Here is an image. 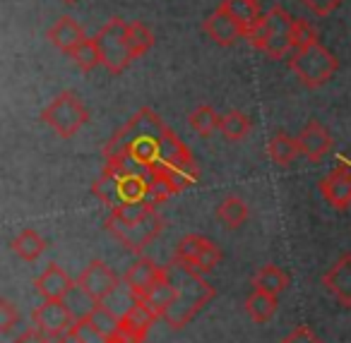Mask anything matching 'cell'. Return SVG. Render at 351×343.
I'll use <instances>...</instances> for the list:
<instances>
[{"label": "cell", "mask_w": 351, "mask_h": 343, "mask_svg": "<svg viewBox=\"0 0 351 343\" xmlns=\"http://www.w3.org/2000/svg\"><path fill=\"white\" fill-rule=\"evenodd\" d=\"M17 322H20V309L10 300H0V331L8 336L17 327Z\"/></svg>", "instance_id": "obj_36"}, {"label": "cell", "mask_w": 351, "mask_h": 343, "mask_svg": "<svg viewBox=\"0 0 351 343\" xmlns=\"http://www.w3.org/2000/svg\"><path fill=\"white\" fill-rule=\"evenodd\" d=\"M250 212H248V204L239 197V194H226L219 204H217V218L224 223L226 228H241L245 221H248Z\"/></svg>", "instance_id": "obj_23"}, {"label": "cell", "mask_w": 351, "mask_h": 343, "mask_svg": "<svg viewBox=\"0 0 351 343\" xmlns=\"http://www.w3.org/2000/svg\"><path fill=\"white\" fill-rule=\"evenodd\" d=\"M70 331H73L82 343H113L111 338L104 336V333L99 331V329L94 327L92 322H89V317L77 319V322L73 324V329H70Z\"/></svg>", "instance_id": "obj_33"}, {"label": "cell", "mask_w": 351, "mask_h": 343, "mask_svg": "<svg viewBox=\"0 0 351 343\" xmlns=\"http://www.w3.org/2000/svg\"><path fill=\"white\" fill-rule=\"evenodd\" d=\"M267 154L274 164L282 166V168H287V166H291L293 161L301 156V147H298L296 137H289L287 132H277V135L269 140Z\"/></svg>", "instance_id": "obj_22"}, {"label": "cell", "mask_w": 351, "mask_h": 343, "mask_svg": "<svg viewBox=\"0 0 351 343\" xmlns=\"http://www.w3.org/2000/svg\"><path fill=\"white\" fill-rule=\"evenodd\" d=\"M173 298H176V285L171 283V279H169V271L164 269V274L159 276V279L154 281V285H152L149 290H147L145 295H142V303L147 305V307H152L156 314H159V319H161V314H164V309L169 307L171 303H173Z\"/></svg>", "instance_id": "obj_20"}, {"label": "cell", "mask_w": 351, "mask_h": 343, "mask_svg": "<svg viewBox=\"0 0 351 343\" xmlns=\"http://www.w3.org/2000/svg\"><path fill=\"white\" fill-rule=\"evenodd\" d=\"M219 262H221L219 245H217V242H212L210 238H207L205 247H202L200 255H197V259H195V264H193V269L200 271V274H207V271L215 269V266L219 264Z\"/></svg>", "instance_id": "obj_32"}, {"label": "cell", "mask_w": 351, "mask_h": 343, "mask_svg": "<svg viewBox=\"0 0 351 343\" xmlns=\"http://www.w3.org/2000/svg\"><path fill=\"white\" fill-rule=\"evenodd\" d=\"M166 271H169L171 283L176 285V298H173V303L164 309L161 319H164L171 329H183L212 298H215L217 290L207 283L200 271H195L188 264H181V262H171V264L166 266Z\"/></svg>", "instance_id": "obj_1"}, {"label": "cell", "mask_w": 351, "mask_h": 343, "mask_svg": "<svg viewBox=\"0 0 351 343\" xmlns=\"http://www.w3.org/2000/svg\"><path fill=\"white\" fill-rule=\"evenodd\" d=\"M176 192V185L171 183V178L164 173V170H154L149 178V183H147V197L145 202L149 204V207H159L161 202H166L169 197H173Z\"/></svg>", "instance_id": "obj_27"}, {"label": "cell", "mask_w": 351, "mask_h": 343, "mask_svg": "<svg viewBox=\"0 0 351 343\" xmlns=\"http://www.w3.org/2000/svg\"><path fill=\"white\" fill-rule=\"evenodd\" d=\"M202 31H205L207 39H212L217 46H234L236 41L245 39V31L248 29H245L239 20H234V17L219 5L212 15L205 17Z\"/></svg>", "instance_id": "obj_11"}, {"label": "cell", "mask_w": 351, "mask_h": 343, "mask_svg": "<svg viewBox=\"0 0 351 343\" xmlns=\"http://www.w3.org/2000/svg\"><path fill=\"white\" fill-rule=\"evenodd\" d=\"M87 317H89V322H92L94 327L104 333V336H108L113 343H123V317L113 312L108 305L94 303L92 312H89Z\"/></svg>", "instance_id": "obj_18"}, {"label": "cell", "mask_w": 351, "mask_h": 343, "mask_svg": "<svg viewBox=\"0 0 351 343\" xmlns=\"http://www.w3.org/2000/svg\"><path fill=\"white\" fill-rule=\"evenodd\" d=\"M205 242H207V238L200 236V233H188V236H183L181 240H178V245H176L173 262H181V264L193 266L197 259V255H200V250L205 247Z\"/></svg>", "instance_id": "obj_30"}, {"label": "cell", "mask_w": 351, "mask_h": 343, "mask_svg": "<svg viewBox=\"0 0 351 343\" xmlns=\"http://www.w3.org/2000/svg\"><path fill=\"white\" fill-rule=\"evenodd\" d=\"M293 17L284 10L282 5L272 8L269 12H265L248 31H245V41L253 49L263 51L267 58L282 60L287 55H291L293 51Z\"/></svg>", "instance_id": "obj_2"}, {"label": "cell", "mask_w": 351, "mask_h": 343, "mask_svg": "<svg viewBox=\"0 0 351 343\" xmlns=\"http://www.w3.org/2000/svg\"><path fill=\"white\" fill-rule=\"evenodd\" d=\"M188 123H191V127L200 137H212L215 132H219L221 116L212 106H197L195 111H191Z\"/></svg>", "instance_id": "obj_28"}, {"label": "cell", "mask_w": 351, "mask_h": 343, "mask_svg": "<svg viewBox=\"0 0 351 343\" xmlns=\"http://www.w3.org/2000/svg\"><path fill=\"white\" fill-rule=\"evenodd\" d=\"M277 298L279 295H272V293H265V290L253 288V293H250L248 300H245V312H248V317L253 319L255 324H267L279 309Z\"/></svg>", "instance_id": "obj_19"}, {"label": "cell", "mask_w": 351, "mask_h": 343, "mask_svg": "<svg viewBox=\"0 0 351 343\" xmlns=\"http://www.w3.org/2000/svg\"><path fill=\"white\" fill-rule=\"evenodd\" d=\"M101 53V65L111 75H121L128 70V65L135 60L128 44V22L123 17H111L94 36Z\"/></svg>", "instance_id": "obj_5"}, {"label": "cell", "mask_w": 351, "mask_h": 343, "mask_svg": "<svg viewBox=\"0 0 351 343\" xmlns=\"http://www.w3.org/2000/svg\"><path fill=\"white\" fill-rule=\"evenodd\" d=\"M154 31L142 22H128V44L135 58H142L154 46Z\"/></svg>", "instance_id": "obj_29"}, {"label": "cell", "mask_w": 351, "mask_h": 343, "mask_svg": "<svg viewBox=\"0 0 351 343\" xmlns=\"http://www.w3.org/2000/svg\"><path fill=\"white\" fill-rule=\"evenodd\" d=\"M46 39H49L58 51H63L65 55H73L89 36L84 34V27L80 25L75 17L63 15L51 25V29L46 31Z\"/></svg>", "instance_id": "obj_12"}, {"label": "cell", "mask_w": 351, "mask_h": 343, "mask_svg": "<svg viewBox=\"0 0 351 343\" xmlns=\"http://www.w3.org/2000/svg\"><path fill=\"white\" fill-rule=\"evenodd\" d=\"M65 5H73V3H77V0H63Z\"/></svg>", "instance_id": "obj_41"}, {"label": "cell", "mask_w": 351, "mask_h": 343, "mask_svg": "<svg viewBox=\"0 0 351 343\" xmlns=\"http://www.w3.org/2000/svg\"><path fill=\"white\" fill-rule=\"evenodd\" d=\"M301 3L308 10L315 12L317 17H325V15H330V12H335L344 0H301Z\"/></svg>", "instance_id": "obj_38"}, {"label": "cell", "mask_w": 351, "mask_h": 343, "mask_svg": "<svg viewBox=\"0 0 351 343\" xmlns=\"http://www.w3.org/2000/svg\"><path fill=\"white\" fill-rule=\"evenodd\" d=\"M70 58H73V63L77 65L84 75H89L94 68H97V65H101V53H99V46H97V41H94V39L84 41V44L80 46V49L75 51Z\"/></svg>", "instance_id": "obj_31"}, {"label": "cell", "mask_w": 351, "mask_h": 343, "mask_svg": "<svg viewBox=\"0 0 351 343\" xmlns=\"http://www.w3.org/2000/svg\"><path fill=\"white\" fill-rule=\"evenodd\" d=\"M166 130H169V127L164 125V120L159 118V113H154L152 108H140V111H137L135 116L125 123V125L118 127V130L113 132L111 140L104 144L101 154L106 161H111V159H116V156H121L123 151L130 149V147L135 144L137 140H142V137L164 135Z\"/></svg>", "instance_id": "obj_7"}, {"label": "cell", "mask_w": 351, "mask_h": 343, "mask_svg": "<svg viewBox=\"0 0 351 343\" xmlns=\"http://www.w3.org/2000/svg\"><path fill=\"white\" fill-rule=\"evenodd\" d=\"M58 343H82V341H80V338L75 336L73 331H68L65 336H60V338H58Z\"/></svg>", "instance_id": "obj_40"}, {"label": "cell", "mask_w": 351, "mask_h": 343, "mask_svg": "<svg viewBox=\"0 0 351 343\" xmlns=\"http://www.w3.org/2000/svg\"><path fill=\"white\" fill-rule=\"evenodd\" d=\"M121 180H123V175L118 173L113 166L106 164V166H104V170H101V175L94 180L92 194L97 199H101L106 207H111V209L121 207V204H123V199H121Z\"/></svg>", "instance_id": "obj_17"}, {"label": "cell", "mask_w": 351, "mask_h": 343, "mask_svg": "<svg viewBox=\"0 0 351 343\" xmlns=\"http://www.w3.org/2000/svg\"><path fill=\"white\" fill-rule=\"evenodd\" d=\"M282 343H322L320 338H317V333L313 331L311 327H306V324H301V327L293 329L289 336L282 338Z\"/></svg>", "instance_id": "obj_37"}, {"label": "cell", "mask_w": 351, "mask_h": 343, "mask_svg": "<svg viewBox=\"0 0 351 343\" xmlns=\"http://www.w3.org/2000/svg\"><path fill=\"white\" fill-rule=\"evenodd\" d=\"M161 274H164V269H161L156 262L147 259V257H140V259H135L128 266L125 276H123V283L128 285V290H130L135 298H142V295L154 285V281L159 279Z\"/></svg>", "instance_id": "obj_16"}, {"label": "cell", "mask_w": 351, "mask_h": 343, "mask_svg": "<svg viewBox=\"0 0 351 343\" xmlns=\"http://www.w3.org/2000/svg\"><path fill=\"white\" fill-rule=\"evenodd\" d=\"M253 130V120L245 116L243 111H229L221 116V123H219V132L226 137L229 142H241L250 135Z\"/></svg>", "instance_id": "obj_25"}, {"label": "cell", "mask_w": 351, "mask_h": 343, "mask_svg": "<svg viewBox=\"0 0 351 343\" xmlns=\"http://www.w3.org/2000/svg\"><path fill=\"white\" fill-rule=\"evenodd\" d=\"M34 288L44 300H65L77 288V281L70 279L68 271L60 269L58 264H49L44 274L34 281Z\"/></svg>", "instance_id": "obj_15"}, {"label": "cell", "mask_w": 351, "mask_h": 343, "mask_svg": "<svg viewBox=\"0 0 351 343\" xmlns=\"http://www.w3.org/2000/svg\"><path fill=\"white\" fill-rule=\"evenodd\" d=\"M123 285V279L101 259H94L84 266V271L77 276V288L94 303H104L111 293H116Z\"/></svg>", "instance_id": "obj_8"}, {"label": "cell", "mask_w": 351, "mask_h": 343, "mask_svg": "<svg viewBox=\"0 0 351 343\" xmlns=\"http://www.w3.org/2000/svg\"><path fill=\"white\" fill-rule=\"evenodd\" d=\"M291 39H293V51L303 49V46L317 44V29L308 20H296V22H293Z\"/></svg>", "instance_id": "obj_35"}, {"label": "cell", "mask_w": 351, "mask_h": 343, "mask_svg": "<svg viewBox=\"0 0 351 343\" xmlns=\"http://www.w3.org/2000/svg\"><path fill=\"white\" fill-rule=\"evenodd\" d=\"M250 283H253V288H258V290L279 295L289 288V274L277 264H265L255 271V276H253Z\"/></svg>", "instance_id": "obj_21"}, {"label": "cell", "mask_w": 351, "mask_h": 343, "mask_svg": "<svg viewBox=\"0 0 351 343\" xmlns=\"http://www.w3.org/2000/svg\"><path fill=\"white\" fill-rule=\"evenodd\" d=\"M41 120L58 137L70 140L89 123V108L84 106L77 94L65 89L41 111Z\"/></svg>", "instance_id": "obj_4"}, {"label": "cell", "mask_w": 351, "mask_h": 343, "mask_svg": "<svg viewBox=\"0 0 351 343\" xmlns=\"http://www.w3.org/2000/svg\"><path fill=\"white\" fill-rule=\"evenodd\" d=\"M152 209L154 207H149L147 202H128V204H121V207L111 209V214L128 223H135V221H140V218H145Z\"/></svg>", "instance_id": "obj_34"}, {"label": "cell", "mask_w": 351, "mask_h": 343, "mask_svg": "<svg viewBox=\"0 0 351 343\" xmlns=\"http://www.w3.org/2000/svg\"><path fill=\"white\" fill-rule=\"evenodd\" d=\"M320 194L327 204L339 212L351 207V161L339 159L337 168L320 180Z\"/></svg>", "instance_id": "obj_10"}, {"label": "cell", "mask_w": 351, "mask_h": 343, "mask_svg": "<svg viewBox=\"0 0 351 343\" xmlns=\"http://www.w3.org/2000/svg\"><path fill=\"white\" fill-rule=\"evenodd\" d=\"M104 228H106L125 250L140 255L152 240H156V238L161 236V231H164V218H161V214L156 212V209H152L145 218H140V221H135V223H128V221H123V218L108 214L106 221H104Z\"/></svg>", "instance_id": "obj_6"}, {"label": "cell", "mask_w": 351, "mask_h": 343, "mask_svg": "<svg viewBox=\"0 0 351 343\" xmlns=\"http://www.w3.org/2000/svg\"><path fill=\"white\" fill-rule=\"evenodd\" d=\"M46 250V240L34 231V228H25L15 236L12 240V252L20 257L22 262H36Z\"/></svg>", "instance_id": "obj_24"}, {"label": "cell", "mask_w": 351, "mask_h": 343, "mask_svg": "<svg viewBox=\"0 0 351 343\" xmlns=\"http://www.w3.org/2000/svg\"><path fill=\"white\" fill-rule=\"evenodd\" d=\"M322 285L337 298V303L351 307V252L341 255L330 269L322 274Z\"/></svg>", "instance_id": "obj_14"}, {"label": "cell", "mask_w": 351, "mask_h": 343, "mask_svg": "<svg viewBox=\"0 0 351 343\" xmlns=\"http://www.w3.org/2000/svg\"><path fill=\"white\" fill-rule=\"evenodd\" d=\"M226 12H229L234 20H239L245 29L255 25L260 20V0H221L219 3Z\"/></svg>", "instance_id": "obj_26"}, {"label": "cell", "mask_w": 351, "mask_h": 343, "mask_svg": "<svg viewBox=\"0 0 351 343\" xmlns=\"http://www.w3.org/2000/svg\"><path fill=\"white\" fill-rule=\"evenodd\" d=\"M289 68H291V73L296 75L303 87L317 89L335 77V73L339 70V60H337V55L330 49H325L317 41V44L291 51Z\"/></svg>", "instance_id": "obj_3"}, {"label": "cell", "mask_w": 351, "mask_h": 343, "mask_svg": "<svg viewBox=\"0 0 351 343\" xmlns=\"http://www.w3.org/2000/svg\"><path fill=\"white\" fill-rule=\"evenodd\" d=\"M296 140H298V147H301V156L311 161V164H320L332 151V144H335L332 135L327 132V127H322L317 120L308 123Z\"/></svg>", "instance_id": "obj_13"}, {"label": "cell", "mask_w": 351, "mask_h": 343, "mask_svg": "<svg viewBox=\"0 0 351 343\" xmlns=\"http://www.w3.org/2000/svg\"><path fill=\"white\" fill-rule=\"evenodd\" d=\"M15 343H51V336L46 331H41L39 327H29L17 336Z\"/></svg>", "instance_id": "obj_39"}, {"label": "cell", "mask_w": 351, "mask_h": 343, "mask_svg": "<svg viewBox=\"0 0 351 343\" xmlns=\"http://www.w3.org/2000/svg\"><path fill=\"white\" fill-rule=\"evenodd\" d=\"M32 317H34L36 327L49 333L51 338H56V341H58L60 336H65L75 324V314H73V309L65 305V300H44V303L34 309Z\"/></svg>", "instance_id": "obj_9"}]
</instances>
